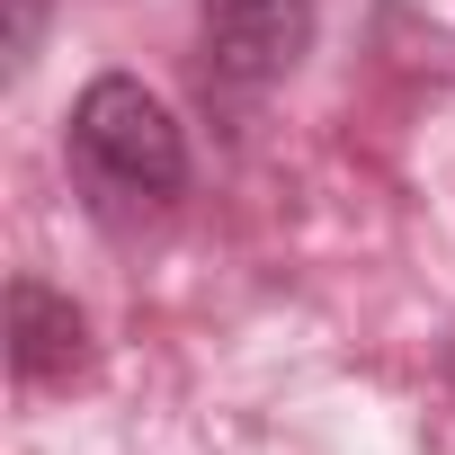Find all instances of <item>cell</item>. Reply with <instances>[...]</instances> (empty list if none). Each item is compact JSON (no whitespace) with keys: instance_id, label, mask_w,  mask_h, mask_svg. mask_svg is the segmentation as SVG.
I'll list each match as a JSON object with an SVG mask.
<instances>
[{"instance_id":"obj_1","label":"cell","mask_w":455,"mask_h":455,"mask_svg":"<svg viewBox=\"0 0 455 455\" xmlns=\"http://www.w3.org/2000/svg\"><path fill=\"white\" fill-rule=\"evenodd\" d=\"M72 170L108 214L116 205H170L188 188V134L143 81L99 72L72 99Z\"/></svg>"},{"instance_id":"obj_3","label":"cell","mask_w":455,"mask_h":455,"mask_svg":"<svg viewBox=\"0 0 455 455\" xmlns=\"http://www.w3.org/2000/svg\"><path fill=\"white\" fill-rule=\"evenodd\" d=\"M10 366L19 384H72L90 366V322L45 277H10Z\"/></svg>"},{"instance_id":"obj_5","label":"cell","mask_w":455,"mask_h":455,"mask_svg":"<svg viewBox=\"0 0 455 455\" xmlns=\"http://www.w3.org/2000/svg\"><path fill=\"white\" fill-rule=\"evenodd\" d=\"M446 393H455V348H446Z\"/></svg>"},{"instance_id":"obj_2","label":"cell","mask_w":455,"mask_h":455,"mask_svg":"<svg viewBox=\"0 0 455 455\" xmlns=\"http://www.w3.org/2000/svg\"><path fill=\"white\" fill-rule=\"evenodd\" d=\"M196 36H205V81L251 99V90H268V81H286L304 63L313 0H205Z\"/></svg>"},{"instance_id":"obj_4","label":"cell","mask_w":455,"mask_h":455,"mask_svg":"<svg viewBox=\"0 0 455 455\" xmlns=\"http://www.w3.org/2000/svg\"><path fill=\"white\" fill-rule=\"evenodd\" d=\"M36 19H45V0H10V63L36 54Z\"/></svg>"}]
</instances>
